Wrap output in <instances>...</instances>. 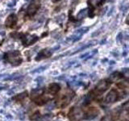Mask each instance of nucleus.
Segmentation results:
<instances>
[{"mask_svg":"<svg viewBox=\"0 0 129 121\" xmlns=\"http://www.w3.org/2000/svg\"><path fill=\"white\" fill-rule=\"evenodd\" d=\"M123 75L126 78H129V69H124V70H123Z\"/></svg>","mask_w":129,"mask_h":121,"instance_id":"6e6552de","label":"nucleus"},{"mask_svg":"<svg viewBox=\"0 0 129 121\" xmlns=\"http://www.w3.org/2000/svg\"><path fill=\"white\" fill-rule=\"evenodd\" d=\"M40 7V0H32L27 9V13L29 15H34L36 11Z\"/></svg>","mask_w":129,"mask_h":121,"instance_id":"f257e3e1","label":"nucleus"},{"mask_svg":"<svg viewBox=\"0 0 129 121\" xmlns=\"http://www.w3.org/2000/svg\"><path fill=\"white\" fill-rule=\"evenodd\" d=\"M52 2H58V1H60V0H52Z\"/></svg>","mask_w":129,"mask_h":121,"instance_id":"ddd939ff","label":"nucleus"},{"mask_svg":"<svg viewBox=\"0 0 129 121\" xmlns=\"http://www.w3.org/2000/svg\"><path fill=\"white\" fill-rule=\"evenodd\" d=\"M102 121H110V118H109V117H106V118H104V119H103Z\"/></svg>","mask_w":129,"mask_h":121,"instance_id":"9b49d317","label":"nucleus"},{"mask_svg":"<svg viewBox=\"0 0 129 121\" xmlns=\"http://www.w3.org/2000/svg\"><path fill=\"white\" fill-rule=\"evenodd\" d=\"M17 23V16L15 14H11L7 17L5 22L6 26L7 28H13Z\"/></svg>","mask_w":129,"mask_h":121,"instance_id":"f03ea898","label":"nucleus"},{"mask_svg":"<svg viewBox=\"0 0 129 121\" xmlns=\"http://www.w3.org/2000/svg\"><path fill=\"white\" fill-rule=\"evenodd\" d=\"M117 98V93L115 91H111L106 97V103H114Z\"/></svg>","mask_w":129,"mask_h":121,"instance_id":"7ed1b4c3","label":"nucleus"},{"mask_svg":"<svg viewBox=\"0 0 129 121\" xmlns=\"http://www.w3.org/2000/svg\"><path fill=\"white\" fill-rule=\"evenodd\" d=\"M124 107L125 108L126 110H128V111H129V103H126V104L124 105Z\"/></svg>","mask_w":129,"mask_h":121,"instance_id":"9d476101","label":"nucleus"},{"mask_svg":"<svg viewBox=\"0 0 129 121\" xmlns=\"http://www.w3.org/2000/svg\"><path fill=\"white\" fill-rule=\"evenodd\" d=\"M37 40H38V37L36 36H28V37H25L24 38V41H23V43L27 44V45H29V44H34Z\"/></svg>","mask_w":129,"mask_h":121,"instance_id":"20e7f679","label":"nucleus"},{"mask_svg":"<svg viewBox=\"0 0 129 121\" xmlns=\"http://www.w3.org/2000/svg\"><path fill=\"white\" fill-rule=\"evenodd\" d=\"M25 1H27H27H30V0H25Z\"/></svg>","mask_w":129,"mask_h":121,"instance_id":"4468645a","label":"nucleus"},{"mask_svg":"<svg viewBox=\"0 0 129 121\" xmlns=\"http://www.w3.org/2000/svg\"><path fill=\"white\" fill-rule=\"evenodd\" d=\"M106 88H107V83H106V82L102 81L100 82L98 84V86L96 87V91L99 92H103Z\"/></svg>","mask_w":129,"mask_h":121,"instance_id":"39448f33","label":"nucleus"},{"mask_svg":"<svg viewBox=\"0 0 129 121\" xmlns=\"http://www.w3.org/2000/svg\"><path fill=\"white\" fill-rule=\"evenodd\" d=\"M88 10L87 9H84V10H81L79 13L77 14V19H82V18H84L85 16H86V15H87V11Z\"/></svg>","mask_w":129,"mask_h":121,"instance_id":"0eeeda50","label":"nucleus"},{"mask_svg":"<svg viewBox=\"0 0 129 121\" xmlns=\"http://www.w3.org/2000/svg\"><path fill=\"white\" fill-rule=\"evenodd\" d=\"M103 2V0H89L88 3H89L91 7H96V6H99V4H101Z\"/></svg>","mask_w":129,"mask_h":121,"instance_id":"423d86ee","label":"nucleus"},{"mask_svg":"<svg viewBox=\"0 0 129 121\" xmlns=\"http://www.w3.org/2000/svg\"><path fill=\"white\" fill-rule=\"evenodd\" d=\"M127 23L129 24V15H128V19H127Z\"/></svg>","mask_w":129,"mask_h":121,"instance_id":"f8f14e48","label":"nucleus"},{"mask_svg":"<svg viewBox=\"0 0 129 121\" xmlns=\"http://www.w3.org/2000/svg\"><path fill=\"white\" fill-rule=\"evenodd\" d=\"M15 3H16V0H12V1L8 2L7 6H8V7H12L15 5Z\"/></svg>","mask_w":129,"mask_h":121,"instance_id":"1a4fd4ad","label":"nucleus"}]
</instances>
